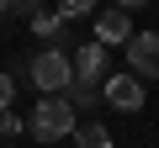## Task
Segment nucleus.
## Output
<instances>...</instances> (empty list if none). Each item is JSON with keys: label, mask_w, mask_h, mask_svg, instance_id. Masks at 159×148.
<instances>
[{"label": "nucleus", "mask_w": 159, "mask_h": 148, "mask_svg": "<svg viewBox=\"0 0 159 148\" xmlns=\"http://www.w3.org/2000/svg\"><path fill=\"white\" fill-rule=\"evenodd\" d=\"M0 11H6V6H0Z\"/></svg>", "instance_id": "nucleus-12"}, {"label": "nucleus", "mask_w": 159, "mask_h": 148, "mask_svg": "<svg viewBox=\"0 0 159 148\" xmlns=\"http://www.w3.org/2000/svg\"><path fill=\"white\" fill-rule=\"evenodd\" d=\"M27 132H32L37 143H58V137H69V132H74V106H69L64 95H43V101L32 106Z\"/></svg>", "instance_id": "nucleus-2"}, {"label": "nucleus", "mask_w": 159, "mask_h": 148, "mask_svg": "<svg viewBox=\"0 0 159 148\" xmlns=\"http://www.w3.org/2000/svg\"><path fill=\"white\" fill-rule=\"evenodd\" d=\"M11 101H16V85H11V74H0V116L11 111Z\"/></svg>", "instance_id": "nucleus-10"}, {"label": "nucleus", "mask_w": 159, "mask_h": 148, "mask_svg": "<svg viewBox=\"0 0 159 148\" xmlns=\"http://www.w3.org/2000/svg\"><path fill=\"white\" fill-rule=\"evenodd\" d=\"M69 63H74V80H80V85H106V63H111V58H106L101 42H80Z\"/></svg>", "instance_id": "nucleus-6"}, {"label": "nucleus", "mask_w": 159, "mask_h": 148, "mask_svg": "<svg viewBox=\"0 0 159 148\" xmlns=\"http://www.w3.org/2000/svg\"><path fill=\"white\" fill-rule=\"evenodd\" d=\"M74 148H111V127H101V122H80V127H74Z\"/></svg>", "instance_id": "nucleus-8"}, {"label": "nucleus", "mask_w": 159, "mask_h": 148, "mask_svg": "<svg viewBox=\"0 0 159 148\" xmlns=\"http://www.w3.org/2000/svg\"><path fill=\"white\" fill-rule=\"evenodd\" d=\"M127 74L159 80V32H133V42H127Z\"/></svg>", "instance_id": "nucleus-3"}, {"label": "nucleus", "mask_w": 159, "mask_h": 148, "mask_svg": "<svg viewBox=\"0 0 159 148\" xmlns=\"http://www.w3.org/2000/svg\"><path fill=\"white\" fill-rule=\"evenodd\" d=\"M27 74H32V85H37L43 95H64V90L74 85V63H69L64 48H43V53H32V58H27Z\"/></svg>", "instance_id": "nucleus-1"}, {"label": "nucleus", "mask_w": 159, "mask_h": 148, "mask_svg": "<svg viewBox=\"0 0 159 148\" xmlns=\"http://www.w3.org/2000/svg\"><path fill=\"white\" fill-rule=\"evenodd\" d=\"M64 101H69V106H74V111H90V106H96V101H101V90H96V85H80V80H74V85H69V90H64Z\"/></svg>", "instance_id": "nucleus-9"}, {"label": "nucleus", "mask_w": 159, "mask_h": 148, "mask_svg": "<svg viewBox=\"0 0 159 148\" xmlns=\"http://www.w3.org/2000/svg\"><path fill=\"white\" fill-rule=\"evenodd\" d=\"M0 132H6V137H16V132H27V122H21L16 111H6V116H0Z\"/></svg>", "instance_id": "nucleus-11"}, {"label": "nucleus", "mask_w": 159, "mask_h": 148, "mask_svg": "<svg viewBox=\"0 0 159 148\" xmlns=\"http://www.w3.org/2000/svg\"><path fill=\"white\" fill-rule=\"evenodd\" d=\"M32 32H37L48 48H64V42H69V21H64L58 11H37V16H32Z\"/></svg>", "instance_id": "nucleus-7"}, {"label": "nucleus", "mask_w": 159, "mask_h": 148, "mask_svg": "<svg viewBox=\"0 0 159 148\" xmlns=\"http://www.w3.org/2000/svg\"><path fill=\"white\" fill-rule=\"evenodd\" d=\"M101 101L117 106V111H143V80H138V74H106Z\"/></svg>", "instance_id": "nucleus-4"}, {"label": "nucleus", "mask_w": 159, "mask_h": 148, "mask_svg": "<svg viewBox=\"0 0 159 148\" xmlns=\"http://www.w3.org/2000/svg\"><path fill=\"white\" fill-rule=\"evenodd\" d=\"M96 42L101 48H111V42H133V16H127V6H106V11H96Z\"/></svg>", "instance_id": "nucleus-5"}]
</instances>
